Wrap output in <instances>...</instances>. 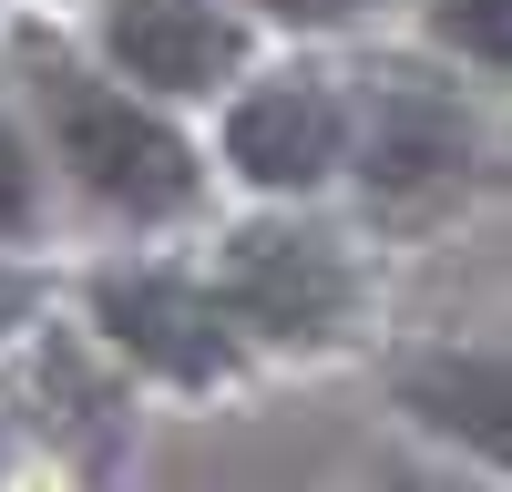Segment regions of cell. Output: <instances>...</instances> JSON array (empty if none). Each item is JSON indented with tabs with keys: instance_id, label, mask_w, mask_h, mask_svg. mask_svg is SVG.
<instances>
[{
	"instance_id": "obj_2",
	"label": "cell",
	"mask_w": 512,
	"mask_h": 492,
	"mask_svg": "<svg viewBox=\"0 0 512 492\" xmlns=\"http://www.w3.org/2000/svg\"><path fill=\"white\" fill-rule=\"evenodd\" d=\"M205 277H216L226 318L246 339H267V349H328L338 328L359 318V257H349V236H328L318 216L236 226Z\"/></svg>"
},
{
	"instance_id": "obj_12",
	"label": "cell",
	"mask_w": 512,
	"mask_h": 492,
	"mask_svg": "<svg viewBox=\"0 0 512 492\" xmlns=\"http://www.w3.org/2000/svg\"><path fill=\"white\" fill-rule=\"evenodd\" d=\"M379 492H472V482H441V472H390Z\"/></svg>"
},
{
	"instance_id": "obj_3",
	"label": "cell",
	"mask_w": 512,
	"mask_h": 492,
	"mask_svg": "<svg viewBox=\"0 0 512 492\" xmlns=\"http://www.w3.org/2000/svg\"><path fill=\"white\" fill-rule=\"evenodd\" d=\"M349 154H359L349 72L277 62V72L236 82V103H226V175H246L256 195H318Z\"/></svg>"
},
{
	"instance_id": "obj_7",
	"label": "cell",
	"mask_w": 512,
	"mask_h": 492,
	"mask_svg": "<svg viewBox=\"0 0 512 492\" xmlns=\"http://www.w3.org/2000/svg\"><path fill=\"white\" fill-rule=\"evenodd\" d=\"M410 421L451 441V451H472V462L512 472V339H461V349H431V359H410Z\"/></svg>"
},
{
	"instance_id": "obj_10",
	"label": "cell",
	"mask_w": 512,
	"mask_h": 492,
	"mask_svg": "<svg viewBox=\"0 0 512 492\" xmlns=\"http://www.w3.org/2000/svg\"><path fill=\"white\" fill-rule=\"evenodd\" d=\"M246 21H277V31H359V21H379L390 0H236Z\"/></svg>"
},
{
	"instance_id": "obj_6",
	"label": "cell",
	"mask_w": 512,
	"mask_h": 492,
	"mask_svg": "<svg viewBox=\"0 0 512 492\" xmlns=\"http://www.w3.org/2000/svg\"><path fill=\"white\" fill-rule=\"evenodd\" d=\"M349 164H359L379 195L441 185L451 164H472V93L441 82L431 62L369 72V93H359V154H349Z\"/></svg>"
},
{
	"instance_id": "obj_1",
	"label": "cell",
	"mask_w": 512,
	"mask_h": 492,
	"mask_svg": "<svg viewBox=\"0 0 512 492\" xmlns=\"http://www.w3.org/2000/svg\"><path fill=\"white\" fill-rule=\"evenodd\" d=\"M11 82H21V113L41 154H52V175L103 205L123 226H175L205 205V154L185 144V123L144 103L134 82H113L93 52H72L52 31H21L11 41Z\"/></svg>"
},
{
	"instance_id": "obj_4",
	"label": "cell",
	"mask_w": 512,
	"mask_h": 492,
	"mask_svg": "<svg viewBox=\"0 0 512 492\" xmlns=\"http://www.w3.org/2000/svg\"><path fill=\"white\" fill-rule=\"evenodd\" d=\"M93 318H103V339L154 369V380H175V390H205V380H226L236 349H246V328L226 318L216 298V277H195V267H164V257H123L93 277Z\"/></svg>"
},
{
	"instance_id": "obj_5",
	"label": "cell",
	"mask_w": 512,
	"mask_h": 492,
	"mask_svg": "<svg viewBox=\"0 0 512 492\" xmlns=\"http://www.w3.org/2000/svg\"><path fill=\"white\" fill-rule=\"evenodd\" d=\"M93 62L175 113V103H205L246 72V11L236 0H103Z\"/></svg>"
},
{
	"instance_id": "obj_8",
	"label": "cell",
	"mask_w": 512,
	"mask_h": 492,
	"mask_svg": "<svg viewBox=\"0 0 512 492\" xmlns=\"http://www.w3.org/2000/svg\"><path fill=\"white\" fill-rule=\"evenodd\" d=\"M41 226H52V154H41L31 113L0 93V257H11V246H31Z\"/></svg>"
},
{
	"instance_id": "obj_11",
	"label": "cell",
	"mask_w": 512,
	"mask_h": 492,
	"mask_svg": "<svg viewBox=\"0 0 512 492\" xmlns=\"http://www.w3.org/2000/svg\"><path fill=\"white\" fill-rule=\"evenodd\" d=\"M31 298H41V287H31V267H21V257H0V339H11V328L31 318Z\"/></svg>"
},
{
	"instance_id": "obj_9",
	"label": "cell",
	"mask_w": 512,
	"mask_h": 492,
	"mask_svg": "<svg viewBox=\"0 0 512 492\" xmlns=\"http://www.w3.org/2000/svg\"><path fill=\"white\" fill-rule=\"evenodd\" d=\"M420 21L461 72H512V0H420Z\"/></svg>"
}]
</instances>
